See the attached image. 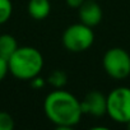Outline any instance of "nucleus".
<instances>
[{"mask_svg":"<svg viewBox=\"0 0 130 130\" xmlns=\"http://www.w3.org/2000/svg\"><path fill=\"white\" fill-rule=\"evenodd\" d=\"M46 117L59 129H70L82 119L80 101L72 93L60 89L50 92L43 101Z\"/></svg>","mask_w":130,"mask_h":130,"instance_id":"f257e3e1","label":"nucleus"},{"mask_svg":"<svg viewBox=\"0 0 130 130\" xmlns=\"http://www.w3.org/2000/svg\"><path fill=\"white\" fill-rule=\"evenodd\" d=\"M9 73L21 80H31L40 75L43 68L42 54L31 46L18 47L8 60Z\"/></svg>","mask_w":130,"mask_h":130,"instance_id":"f03ea898","label":"nucleus"},{"mask_svg":"<svg viewBox=\"0 0 130 130\" xmlns=\"http://www.w3.org/2000/svg\"><path fill=\"white\" fill-rule=\"evenodd\" d=\"M62 45L70 52H83L88 50L94 42V33L92 27L82 22L69 26L62 33Z\"/></svg>","mask_w":130,"mask_h":130,"instance_id":"7ed1b4c3","label":"nucleus"},{"mask_svg":"<svg viewBox=\"0 0 130 130\" xmlns=\"http://www.w3.org/2000/svg\"><path fill=\"white\" fill-rule=\"evenodd\" d=\"M102 65L107 75L120 80L130 75V55L121 47L107 50L102 59Z\"/></svg>","mask_w":130,"mask_h":130,"instance_id":"20e7f679","label":"nucleus"},{"mask_svg":"<svg viewBox=\"0 0 130 130\" xmlns=\"http://www.w3.org/2000/svg\"><path fill=\"white\" fill-rule=\"evenodd\" d=\"M107 113L120 124L130 121V88L117 87L107 96Z\"/></svg>","mask_w":130,"mask_h":130,"instance_id":"39448f33","label":"nucleus"},{"mask_svg":"<svg viewBox=\"0 0 130 130\" xmlns=\"http://www.w3.org/2000/svg\"><path fill=\"white\" fill-rule=\"evenodd\" d=\"M80 107L83 113L96 117L103 116L107 113V96L98 91H91L80 101Z\"/></svg>","mask_w":130,"mask_h":130,"instance_id":"423d86ee","label":"nucleus"},{"mask_svg":"<svg viewBox=\"0 0 130 130\" xmlns=\"http://www.w3.org/2000/svg\"><path fill=\"white\" fill-rule=\"evenodd\" d=\"M80 22L88 27H96L102 21V9L96 0H86L78 9Z\"/></svg>","mask_w":130,"mask_h":130,"instance_id":"0eeeda50","label":"nucleus"},{"mask_svg":"<svg viewBox=\"0 0 130 130\" xmlns=\"http://www.w3.org/2000/svg\"><path fill=\"white\" fill-rule=\"evenodd\" d=\"M27 10L33 19L43 21L51 12V3L50 0H29Z\"/></svg>","mask_w":130,"mask_h":130,"instance_id":"6e6552de","label":"nucleus"},{"mask_svg":"<svg viewBox=\"0 0 130 130\" xmlns=\"http://www.w3.org/2000/svg\"><path fill=\"white\" fill-rule=\"evenodd\" d=\"M18 42L14 38V36L4 33L0 35V57H3L5 60H9L10 56L17 51L18 48Z\"/></svg>","mask_w":130,"mask_h":130,"instance_id":"1a4fd4ad","label":"nucleus"},{"mask_svg":"<svg viewBox=\"0 0 130 130\" xmlns=\"http://www.w3.org/2000/svg\"><path fill=\"white\" fill-rule=\"evenodd\" d=\"M48 83H50V86L51 87H54V88H56V89H60V88H62V87H65L67 86V83H68V77H67V74H65L62 70H54L50 75H48Z\"/></svg>","mask_w":130,"mask_h":130,"instance_id":"9d476101","label":"nucleus"},{"mask_svg":"<svg viewBox=\"0 0 130 130\" xmlns=\"http://www.w3.org/2000/svg\"><path fill=\"white\" fill-rule=\"evenodd\" d=\"M13 13V5L10 0H0V24L9 21Z\"/></svg>","mask_w":130,"mask_h":130,"instance_id":"9b49d317","label":"nucleus"},{"mask_svg":"<svg viewBox=\"0 0 130 130\" xmlns=\"http://www.w3.org/2000/svg\"><path fill=\"white\" fill-rule=\"evenodd\" d=\"M14 120L8 112L0 111V130H13Z\"/></svg>","mask_w":130,"mask_h":130,"instance_id":"f8f14e48","label":"nucleus"},{"mask_svg":"<svg viewBox=\"0 0 130 130\" xmlns=\"http://www.w3.org/2000/svg\"><path fill=\"white\" fill-rule=\"evenodd\" d=\"M9 73V67H8V60L0 57V82H2L7 74Z\"/></svg>","mask_w":130,"mask_h":130,"instance_id":"ddd939ff","label":"nucleus"},{"mask_svg":"<svg viewBox=\"0 0 130 130\" xmlns=\"http://www.w3.org/2000/svg\"><path fill=\"white\" fill-rule=\"evenodd\" d=\"M31 86H32L33 88H36V89H40V88L45 87V79L41 78L40 75H37V77H35L33 79H31Z\"/></svg>","mask_w":130,"mask_h":130,"instance_id":"4468645a","label":"nucleus"},{"mask_svg":"<svg viewBox=\"0 0 130 130\" xmlns=\"http://www.w3.org/2000/svg\"><path fill=\"white\" fill-rule=\"evenodd\" d=\"M86 2V0H65V3H67L68 7L73 8V9H79L80 5Z\"/></svg>","mask_w":130,"mask_h":130,"instance_id":"2eb2a0df","label":"nucleus"},{"mask_svg":"<svg viewBox=\"0 0 130 130\" xmlns=\"http://www.w3.org/2000/svg\"><path fill=\"white\" fill-rule=\"evenodd\" d=\"M125 125H126V127H127V129H130V121H129L127 124H125Z\"/></svg>","mask_w":130,"mask_h":130,"instance_id":"dca6fc26","label":"nucleus"}]
</instances>
